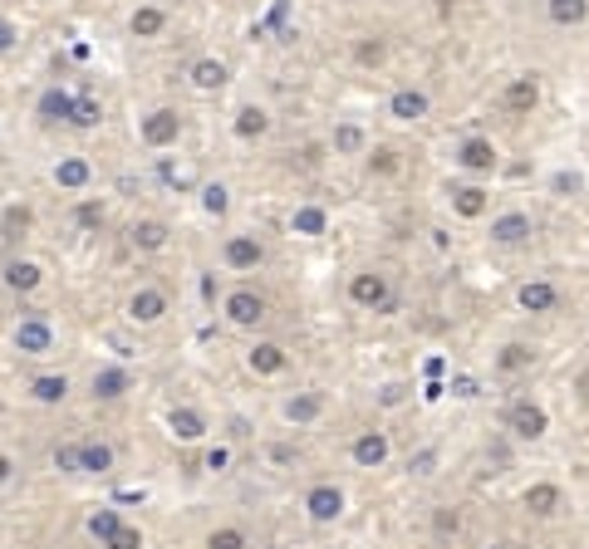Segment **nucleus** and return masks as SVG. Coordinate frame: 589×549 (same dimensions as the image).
Wrapping results in <instances>:
<instances>
[{
    "label": "nucleus",
    "mask_w": 589,
    "mask_h": 549,
    "mask_svg": "<svg viewBox=\"0 0 589 549\" xmlns=\"http://www.w3.org/2000/svg\"><path fill=\"white\" fill-rule=\"evenodd\" d=\"M201 206H207L211 216H221L226 206H231V201H226V187H221V181H216V187H201Z\"/></svg>",
    "instance_id": "obj_38"
},
{
    "label": "nucleus",
    "mask_w": 589,
    "mask_h": 549,
    "mask_svg": "<svg viewBox=\"0 0 589 549\" xmlns=\"http://www.w3.org/2000/svg\"><path fill=\"white\" fill-rule=\"evenodd\" d=\"M177 132H182V118L172 108H158V113L142 118V142L148 148H167V142H177Z\"/></svg>",
    "instance_id": "obj_7"
},
{
    "label": "nucleus",
    "mask_w": 589,
    "mask_h": 549,
    "mask_svg": "<svg viewBox=\"0 0 589 549\" xmlns=\"http://www.w3.org/2000/svg\"><path fill=\"white\" fill-rule=\"evenodd\" d=\"M30 397H34V402H64V397H69V377H64V373H40V377L30 383Z\"/></svg>",
    "instance_id": "obj_19"
},
{
    "label": "nucleus",
    "mask_w": 589,
    "mask_h": 549,
    "mask_svg": "<svg viewBox=\"0 0 589 549\" xmlns=\"http://www.w3.org/2000/svg\"><path fill=\"white\" fill-rule=\"evenodd\" d=\"M74 103L79 99H69L64 89H44L40 103H34V113H40L44 123H74Z\"/></svg>",
    "instance_id": "obj_11"
},
{
    "label": "nucleus",
    "mask_w": 589,
    "mask_h": 549,
    "mask_svg": "<svg viewBox=\"0 0 589 549\" xmlns=\"http://www.w3.org/2000/svg\"><path fill=\"white\" fill-rule=\"evenodd\" d=\"M250 368H256V373H280L285 368V348L280 344H256V348H250Z\"/></svg>",
    "instance_id": "obj_25"
},
{
    "label": "nucleus",
    "mask_w": 589,
    "mask_h": 549,
    "mask_svg": "<svg viewBox=\"0 0 589 549\" xmlns=\"http://www.w3.org/2000/svg\"><path fill=\"white\" fill-rule=\"evenodd\" d=\"M260 260H266V250H260L256 236H231L226 240V265H231V270H256Z\"/></svg>",
    "instance_id": "obj_12"
},
{
    "label": "nucleus",
    "mask_w": 589,
    "mask_h": 549,
    "mask_svg": "<svg viewBox=\"0 0 589 549\" xmlns=\"http://www.w3.org/2000/svg\"><path fill=\"white\" fill-rule=\"evenodd\" d=\"M5 226H10V230H15V226H30V211H25V206H15V211L5 216Z\"/></svg>",
    "instance_id": "obj_47"
},
{
    "label": "nucleus",
    "mask_w": 589,
    "mask_h": 549,
    "mask_svg": "<svg viewBox=\"0 0 589 549\" xmlns=\"http://www.w3.org/2000/svg\"><path fill=\"white\" fill-rule=\"evenodd\" d=\"M266 128H270V113H266V108L250 103V108H241V113H236V132H241V138H260Z\"/></svg>",
    "instance_id": "obj_28"
},
{
    "label": "nucleus",
    "mask_w": 589,
    "mask_h": 549,
    "mask_svg": "<svg viewBox=\"0 0 589 549\" xmlns=\"http://www.w3.org/2000/svg\"><path fill=\"white\" fill-rule=\"evenodd\" d=\"M103 549H142V534L133 530V524H123V530L113 534V540H108Z\"/></svg>",
    "instance_id": "obj_40"
},
{
    "label": "nucleus",
    "mask_w": 589,
    "mask_h": 549,
    "mask_svg": "<svg viewBox=\"0 0 589 549\" xmlns=\"http://www.w3.org/2000/svg\"><path fill=\"white\" fill-rule=\"evenodd\" d=\"M40 279H44V270H40L34 260H10V265H5V285H10V289H34Z\"/></svg>",
    "instance_id": "obj_23"
},
{
    "label": "nucleus",
    "mask_w": 589,
    "mask_h": 549,
    "mask_svg": "<svg viewBox=\"0 0 589 549\" xmlns=\"http://www.w3.org/2000/svg\"><path fill=\"white\" fill-rule=\"evenodd\" d=\"M319 412H324V397H319V393H299V397L285 402V422H295V426L315 422Z\"/></svg>",
    "instance_id": "obj_20"
},
{
    "label": "nucleus",
    "mask_w": 589,
    "mask_h": 549,
    "mask_svg": "<svg viewBox=\"0 0 589 549\" xmlns=\"http://www.w3.org/2000/svg\"><path fill=\"white\" fill-rule=\"evenodd\" d=\"M452 393H456V397H476V383H472V377H456Z\"/></svg>",
    "instance_id": "obj_46"
},
{
    "label": "nucleus",
    "mask_w": 589,
    "mask_h": 549,
    "mask_svg": "<svg viewBox=\"0 0 589 549\" xmlns=\"http://www.w3.org/2000/svg\"><path fill=\"white\" fill-rule=\"evenodd\" d=\"M589 15V0H550V20L555 25H580Z\"/></svg>",
    "instance_id": "obj_30"
},
{
    "label": "nucleus",
    "mask_w": 589,
    "mask_h": 549,
    "mask_svg": "<svg viewBox=\"0 0 589 549\" xmlns=\"http://www.w3.org/2000/svg\"><path fill=\"white\" fill-rule=\"evenodd\" d=\"M525 510H531V515H555V510H560V485L535 481L531 491H525Z\"/></svg>",
    "instance_id": "obj_16"
},
{
    "label": "nucleus",
    "mask_w": 589,
    "mask_h": 549,
    "mask_svg": "<svg viewBox=\"0 0 589 549\" xmlns=\"http://www.w3.org/2000/svg\"><path fill=\"white\" fill-rule=\"evenodd\" d=\"M133 246L138 250H162L167 246V226L162 221H138L133 226Z\"/></svg>",
    "instance_id": "obj_29"
},
{
    "label": "nucleus",
    "mask_w": 589,
    "mask_h": 549,
    "mask_svg": "<svg viewBox=\"0 0 589 549\" xmlns=\"http://www.w3.org/2000/svg\"><path fill=\"white\" fill-rule=\"evenodd\" d=\"M113 466V446H103V442H83V475H99Z\"/></svg>",
    "instance_id": "obj_31"
},
{
    "label": "nucleus",
    "mask_w": 589,
    "mask_h": 549,
    "mask_svg": "<svg viewBox=\"0 0 589 549\" xmlns=\"http://www.w3.org/2000/svg\"><path fill=\"white\" fill-rule=\"evenodd\" d=\"M89 177H93V167H89V157H59L54 162V181L64 191H79V187H89Z\"/></svg>",
    "instance_id": "obj_14"
},
{
    "label": "nucleus",
    "mask_w": 589,
    "mask_h": 549,
    "mask_svg": "<svg viewBox=\"0 0 589 549\" xmlns=\"http://www.w3.org/2000/svg\"><path fill=\"white\" fill-rule=\"evenodd\" d=\"M226 461H231V456H226V451H221V446H216V451H211V456H207V471H221V466H226Z\"/></svg>",
    "instance_id": "obj_48"
},
{
    "label": "nucleus",
    "mask_w": 589,
    "mask_h": 549,
    "mask_svg": "<svg viewBox=\"0 0 589 549\" xmlns=\"http://www.w3.org/2000/svg\"><path fill=\"white\" fill-rule=\"evenodd\" d=\"M167 314V295L162 289H138L133 299H128V319L133 324H158Z\"/></svg>",
    "instance_id": "obj_10"
},
{
    "label": "nucleus",
    "mask_w": 589,
    "mask_h": 549,
    "mask_svg": "<svg viewBox=\"0 0 589 549\" xmlns=\"http://www.w3.org/2000/svg\"><path fill=\"white\" fill-rule=\"evenodd\" d=\"M354 461H358V466H383V461H388V436H383V432H364L354 442Z\"/></svg>",
    "instance_id": "obj_15"
},
{
    "label": "nucleus",
    "mask_w": 589,
    "mask_h": 549,
    "mask_svg": "<svg viewBox=\"0 0 589 549\" xmlns=\"http://www.w3.org/2000/svg\"><path fill=\"white\" fill-rule=\"evenodd\" d=\"M452 206H456V216H466V221H472V216H482L486 211V187H456L452 191Z\"/></svg>",
    "instance_id": "obj_24"
},
{
    "label": "nucleus",
    "mask_w": 589,
    "mask_h": 549,
    "mask_svg": "<svg viewBox=\"0 0 589 549\" xmlns=\"http://www.w3.org/2000/svg\"><path fill=\"white\" fill-rule=\"evenodd\" d=\"M15 353H25V358H44V353H54V328L44 314H30V319L15 324Z\"/></svg>",
    "instance_id": "obj_1"
},
{
    "label": "nucleus",
    "mask_w": 589,
    "mask_h": 549,
    "mask_svg": "<svg viewBox=\"0 0 589 549\" xmlns=\"http://www.w3.org/2000/svg\"><path fill=\"white\" fill-rule=\"evenodd\" d=\"M348 299L364 304V309H393V285H388V275H378V270L354 275V279H348Z\"/></svg>",
    "instance_id": "obj_2"
},
{
    "label": "nucleus",
    "mask_w": 589,
    "mask_h": 549,
    "mask_svg": "<svg viewBox=\"0 0 589 549\" xmlns=\"http://www.w3.org/2000/svg\"><path fill=\"white\" fill-rule=\"evenodd\" d=\"M506 426L521 436V442H535V436L550 432V417H545V407H540V402H525V397H521V402H511Z\"/></svg>",
    "instance_id": "obj_3"
},
{
    "label": "nucleus",
    "mask_w": 589,
    "mask_h": 549,
    "mask_svg": "<svg viewBox=\"0 0 589 549\" xmlns=\"http://www.w3.org/2000/svg\"><path fill=\"white\" fill-rule=\"evenodd\" d=\"M54 466L69 471V475H83V442H64L54 446Z\"/></svg>",
    "instance_id": "obj_34"
},
{
    "label": "nucleus",
    "mask_w": 589,
    "mask_h": 549,
    "mask_svg": "<svg viewBox=\"0 0 589 549\" xmlns=\"http://www.w3.org/2000/svg\"><path fill=\"white\" fill-rule=\"evenodd\" d=\"M580 397L589 402V373H580Z\"/></svg>",
    "instance_id": "obj_50"
},
{
    "label": "nucleus",
    "mask_w": 589,
    "mask_h": 549,
    "mask_svg": "<svg viewBox=\"0 0 589 549\" xmlns=\"http://www.w3.org/2000/svg\"><path fill=\"white\" fill-rule=\"evenodd\" d=\"M432 466H437V451H417V456L407 461V471H417V475H427Z\"/></svg>",
    "instance_id": "obj_43"
},
{
    "label": "nucleus",
    "mask_w": 589,
    "mask_h": 549,
    "mask_svg": "<svg viewBox=\"0 0 589 549\" xmlns=\"http://www.w3.org/2000/svg\"><path fill=\"white\" fill-rule=\"evenodd\" d=\"M10 471H15V461H10V456H5V451H0V485H5V481H10Z\"/></svg>",
    "instance_id": "obj_49"
},
{
    "label": "nucleus",
    "mask_w": 589,
    "mask_h": 549,
    "mask_svg": "<svg viewBox=\"0 0 589 549\" xmlns=\"http://www.w3.org/2000/svg\"><path fill=\"white\" fill-rule=\"evenodd\" d=\"M79 226H103V206L99 201H79Z\"/></svg>",
    "instance_id": "obj_42"
},
{
    "label": "nucleus",
    "mask_w": 589,
    "mask_h": 549,
    "mask_svg": "<svg viewBox=\"0 0 589 549\" xmlns=\"http://www.w3.org/2000/svg\"><path fill=\"white\" fill-rule=\"evenodd\" d=\"M358 59H364V64H378L383 59V44L374 40V44H358Z\"/></svg>",
    "instance_id": "obj_44"
},
{
    "label": "nucleus",
    "mask_w": 589,
    "mask_h": 549,
    "mask_svg": "<svg viewBox=\"0 0 589 549\" xmlns=\"http://www.w3.org/2000/svg\"><path fill=\"white\" fill-rule=\"evenodd\" d=\"M531 216L525 211H501L496 221H491V240H496V246H525V240H531Z\"/></svg>",
    "instance_id": "obj_8"
},
{
    "label": "nucleus",
    "mask_w": 589,
    "mask_h": 549,
    "mask_svg": "<svg viewBox=\"0 0 589 549\" xmlns=\"http://www.w3.org/2000/svg\"><path fill=\"white\" fill-rule=\"evenodd\" d=\"M118 530H123V520H118V515H113V510H99V515H93V520H89V534H93V540H103V544H108V540H113V534H118Z\"/></svg>",
    "instance_id": "obj_35"
},
{
    "label": "nucleus",
    "mask_w": 589,
    "mask_h": 549,
    "mask_svg": "<svg viewBox=\"0 0 589 549\" xmlns=\"http://www.w3.org/2000/svg\"><path fill=\"white\" fill-rule=\"evenodd\" d=\"M531 358H535V353L525 344H506V348H501V358H496V368L501 373H521V368H531Z\"/></svg>",
    "instance_id": "obj_33"
},
{
    "label": "nucleus",
    "mask_w": 589,
    "mask_h": 549,
    "mask_svg": "<svg viewBox=\"0 0 589 549\" xmlns=\"http://www.w3.org/2000/svg\"><path fill=\"white\" fill-rule=\"evenodd\" d=\"M535 99H540V83L535 79H511L506 83V108H511V113H531Z\"/></svg>",
    "instance_id": "obj_18"
},
{
    "label": "nucleus",
    "mask_w": 589,
    "mask_h": 549,
    "mask_svg": "<svg viewBox=\"0 0 589 549\" xmlns=\"http://www.w3.org/2000/svg\"><path fill=\"white\" fill-rule=\"evenodd\" d=\"M207 549H246V530H236V524H221V530H211Z\"/></svg>",
    "instance_id": "obj_36"
},
{
    "label": "nucleus",
    "mask_w": 589,
    "mask_h": 549,
    "mask_svg": "<svg viewBox=\"0 0 589 549\" xmlns=\"http://www.w3.org/2000/svg\"><path fill=\"white\" fill-rule=\"evenodd\" d=\"M10 44H15V25H10V20H0V54H5Z\"/></svg>",
    "instance_id": "obj_45"
},
{
    "label": "nucleus",
    "mask_w": 589,
    "mask_h": 549,
    "mask_svg": "<svg viewBox=\"0 0 589 549\" xmlns=\"http://www.w3.org/2000/svg\"><path fill=\"white\" fill-rule=\"evenodd\" d=\"M162 25H167V15H162L158 5L133 10V34H138V40H152V34H162Z\"/></svg>",
    "instance_id": "obj_27"
},
{
    "label": "nucleus",
    "mask_w": 589,
    "mask_h": 549,
    "mask_svg": "<svg viewBox=\"0 0 589 549\" xmlns=\"http://www.w3.org/2000/svg\"><path fill=\"white\" fill-rule=\"evenodd\" d=\"M305 515L315 520V524H334L344 515V491L339 485H309V495H305Z\"/></svg>",
    "instance_id": "obj_4"
},
{
    "label": "nucleus",
    "mask_w": 589,
    "mask_h": 549,
    "mask_svg": "<svg viewBox=\"0 0 589 549\" xmlns=\"http://www.w3.org/2000/svg\"><path fill=\"white\" fill-rule=\"evenodd\" d=\"M191 83H197V89H221V83H226V64H221V59H197V64H191Z\"/></svg>",
    "instance_id": "obj_26"
},
{
    "label": "nucleus",
    "mask_w": 589,
    "mask_h": 549,
    "mask_svg": "<svg viewBox=\"0 0 589 549\" xmlns=\"http://www.w3.org/2000/svg\"><path fill=\"white\" fill-rule=\"evenodd\" d=\"M324 226H329V216H324L319 206H295V216H290L295 236H324Z\"/></svg>",
    "instance_id": "obj_22"
},
{
    "label": "nucleus",
    "mask_w": 589,
    "mask_h": 549,
    "mask_svg": "<svg viewBox=\"0 0 589 549\" xmlns=\"http://www.w3.org/2000/svg\"><path fill=\"white\" fill-rule=\"evenodd\" d=\"M167 426H172V436H182V442H197V436L207 432L201 412H191V407H172L167 412Z\"/></svg>",
    "instance_id": "obj_17"
},
{
    "label": "nucleus",
    "mask_w": 589,
    "mask_h": 549,
    "mask_svg": "<svg viewBox=\"0 0 589 549\" xmlns=\"http://www.w3.org/2000/svg\"><path fill=\"white\" fill-rule=\"evenodd\" d=\"M368 172H398V152H393V148H378L374 157H368Z\"/></svg>",
    "instance_id": "obj_39"
},
{
    "label": "nucleus",
    "mask_w": 589,
    "mask_h": 549,
    "mask_svg": "<svg viewBox=\"0 0 589 549\" xmlns=\"http://www.w3.org/2000/svg\"><path fill=\"white\" fill-rule=\"evenodd\" d=\"M388 113L398 118V123H417V118H427V93L423 89H398L388 99Z\"/></svg>",
    "instance_id": "obj_13"
},
{
    "label": "nucleus",
    "mask_w": 589,
    "mask_h": 549,
    "mask_svg": "<svg viewBox=\"0 0 589 549\" xmlns=\"http://www.w3.org/2000/svg\"><path fill=\"white\" fill-rule=\"evenodd\" d=\"M123 393H128V373L123 368H99V373H93V397L113 402V397H123Z\"/></svg>",
    "instance_id": "obj_21"
},
{
    "label": "nucleus",
    "mask_w": 589,
    "mask_h": 549,
    "mask_svg": "<svg viewBox=\"0 0 589 549\" xmlns=\"http://www.w3.org/2000/svg\"><path fill=\"white\" fill-rule=\"evenodd\" d=\"M456 162H462L466 172H476V177L496 172V142L491 138H466L462 148H456Z\"/></svg>",
    "instance_id": "obj_6"
},
{
    "label": "nucleus",
    "mask_w": 589,
    "mask_h": 549,
    "mask_svg": "<svg viewBox=\"0 0 589 549\" xmlns=\"http://www.w3.org/2000/svg\"><path fill=\"white\" fill-rule=\"evenodd\" d=\"M103 123V103L93 99V93H79L74 103V128H99Z\"/></svg>",
    "instance_id": "obj_32"
},
{
    "label": "nucleus",
    "mask_w": 589,
    "mask_h": 549,
    "mask_svg": "<svg viewBox=\"0 0 589 549\" xmlns=\"http://www.w3.org/2000/svg\"><path fill=\"white\" fill-rule=\"evenodd\" d=\"M432 524H437V534H456V530H462V515H456V510H437Z\"/></svg>",
    "instance_id": "obj_41"
},
{
    "label": "nucleus",
    "mask_w": 589,
    "mask_h": 549,
    "mask_svg": "<svg viewBox=\"0 0 589 549\" xmlns=\"http://www.w3.org/2000/svg\"><path fill=\"white\" fill-rule=\"evenodd\" d=\"M486 549H511V544H486Z\"/></svg>",
    "instance_id": "obj_51"
},
{
    "label": "nucleus",
    "mask_w": 589,
    "mask_h": 549,
    "mask_svg": "<svg viewBox=\"0 0 589 549\" xmlns=\"http://www.w3.org/2000/svg\"><path fill=\"white\" fill-rule=\"evenodd\" d=\"M515 299H521V309H531V314H550L560 304V289L550 285V279H525Z\"/></svg>",
    "instance_id": "obj_9"
},
{
    "label": "nucleus",
    "mask_w": 589,
    "mask_h": 549,
    "mask_svg": "<svg viewBox=\"0 0 589 549\" xmlns=\"http://www.w3.org/2000/svg\"><path fill=\"white\" fill-rule=\"evenodd\" d=\"M226 319L241 324V328H256L266 319V299H260L256 289H236V295H226Z\"/></svg>",
    "instance_id": "obj_5"
},
{
    "label": "nucleus",
    "mask_w": 589,
    "mask_h": 549,
    "mask_svg": "<svg viewBox=\"0 0 589 549\" xmlns=\"http://www.w3.org/2000/svg\"><path fill=\"white\" fill-rule=\"evenodd\" d=\"M334 148H339V152H358V148H364V132H358L354 123H344L339 132H334Z\"/></svg>",
    "instance_id": "obj_37"
}]
</instances>
